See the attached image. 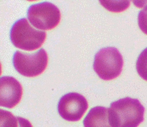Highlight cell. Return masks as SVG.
I'll use <instances>...</instances> for the list:
<instances>
[{
	"instance_id": "6da1fadb",
	"label": "cell",
	"mask_w": 147,
	"mask_h": 127,
	"mask_svg": "<svg viewBox=\"0 0 147 127\" xmlns=\"http://www.w3.org/2000/svg\"><path fill=\"white\" fill-rule=\"evenodd\" d=\"M144 113L138 99L122 98L110 104L109 120L112 127H138L144 120Z\"/></svg>"
},
{
	"instance_id": "7a4b0ae2",
	"label": "cell",
	"mask_w": 147,
	"mask_h": 127,
	"mask_svg": "<svg viewBox=\"0 0 147 127\" xmlns=\"http://www.w3.org/2000/svg\"><path fill=\"white\" fill-rule=\"evenodd\" d=\"M47 34L32 27L26 18H22L13 25L10 39L16 47L26 51H34L43 45Z\"/></svg>"
},
{
	"instance_id": "3957f363",
	"label": "cell",
	"mask_w": 147,
	"mask_h": 127,
	"mask_svg": "<svg viewBox=\"0 0 147 127\" xmlns=\"http://www.w3.org/2000/svg\"><path fill=\"white\" fill-rule=\"evenodd\" d=\"M123 66V57L115 47L103 48L96 53L94 57V71L101 79L105 81L113 80L119 76Z\"/></svg>"
},
{
	"instance_id": "277c9868",
	"label": "cell",
	"mask_w": 147,
	"mask_h": 127,
	"mask_svg": "<svg viewBox=\"0 0 147 127\" xmlns=\"http://www.w3.org/2000/svg\"><path fill=\"white\" fill-rule=\"evenodd\" d=\"M48 63V53L40 48L33 53L16 51L13 57V65L16 70L23 76L34 78L45 72Z\"/></svg>"
},
{
	"instance_id": "5b68a950",
	"label": "cell",
	"mask_w": 147,
	"mask_h": 127,
	"mask_svg": "<svg viewBox=\"0 0 147 127\" xmlns=\"http://www.w3.org/2000/svg\"><path fill=\"white\" fill-rule=\"evenodd\" d=\"M28 20L38 30L49 31L57 27L61 21V11L51 2L32 5L27 12Z\"/></svg>"
},
{
	"instance_id": "8992f818",
	"label": "cell",
	"mask_w": 147,
	"mask_h": 127,
	"mask_svg": "<svg viewBox=\"0 0 147 127\" xmlns=\"http://www.w3.org/2000/svg\"><path fill=\"white\" fill-rule=\"evenodd\" d=\"M88 108L86 98L80 94L68 93L60 99L57 110L62 118L70 122L81 120Z\"/></svg>"
},
{
	"instance_id": "52a82bcc",
	"label": "cell",
	"mask_w": 147,
	"mask_h": 127,
	"mask_svg": "<svg viewBox=\"0 0 147 127\" xmlns=\"http://www.w3.org/2000/svg\"><path fill=\"white\" fill-rule=\"evenodd\" d=\"M23 88L20 82L11 76L0 78V107L12 109L20 103Z\"/></svg>"
},
{
	"instance_id": "ba28073f",
	"label": "cell",
	"mask_w": 147,
	"mask_h": 127,
	"mask_svg": "<svg viewBox=\"0 0 147 127\" xmlns=\"http://www.w3.org/2000/svg\"><path fill=\"white\" fill-rule=\"evenodd\" d=\"M84 127H112L109 120V109L104 107H93L84 120Z\"/></svg>"
},
{
	"instance_id": "9c48e42d",
	"label": "cell",
	"mask_w": 147,
	"mask_h": 127,
	"mask_svg": "<svg viewBox=\"0 0 147 127\" xmlns=\"http://www.w3.org/2000/svg\"><path fill=\"white\" fill-rule=\"evenodd\" d=\"M136 71L142 79L147 81V48L142 51L136 60Z\"/></svg>"
},
{
	"instance_id": "30bf717a",
	"label": "cell",
	"mask_w": 147,
	"mask_h": 127,
	"mask_svg": "<svg viewBox=\"0 0 147 127\" xmlns=\"http://www.w3.org/2000/svg\"><path fill=\"white\" fill-rule=\"evenodd\" d=\"M105 9L112 12H121L129 6V1H100V2Z\"/></svg>"
},
{
	"instance_id": "8fae6325",
	"label": "cell",
	"mask_w": 147,
	"mask_h": 127,
	"mask_svg": "<svg viewBox=\"0 0 147 127\" xmlns=\"http://www.w3.org/2000/svg\"><path fill=\"white\" fill-rule=\"evenodd\" d=\"M0 127H18L17 117L11 112L0 109Z\"/></svg>"
},
{
	"instance_id": "7c38bea8",
	"label": "cell",
	"mask_w": 147,
	"mask_h": 127,
	"mask_svg": "<svg viewBox=\"0 0 147 127\" xmlns=\"http://www.w3.org/2000/svg\"><path fill=\"white\" fill-rule=\"evenodd\" d=\"M138 25L140 30L147 35V5L139 13Z\"/></svg>"
},
{
	"instance_id": "4fadbf2b",
	"label": "cell",
	"mask_w": 147,
	"mask_h": 127,
	"mask_svg": "<svg viewBox=\"0 0 147 127\" xmlns=\"http://www.w3.org/2000/svg\"><path fill=\"white\" fill-rule=\"evenodd\" d=\"M17 120H18V127H33L32 125V123H30L29 121L26 120V119L20 117V116H18Z\"/></svg>"
},
{
	"instance_id": "5bb4252c",
	"label": "cell",
	"mask_w": 147,
	"mask_h": 127,
	"mask_svg": "<svg viewBox=\"0 0 147 127\" xmlns=\"http://www.w3.org/2000/svg\"><path fill=\"white\" fill-rule=\"evenodd\" d=\"M2 75V64L0 63V75Z\"/></svg>"
}]
</instances>
